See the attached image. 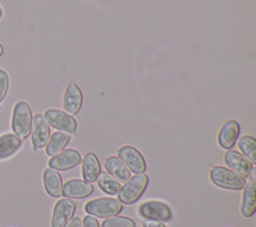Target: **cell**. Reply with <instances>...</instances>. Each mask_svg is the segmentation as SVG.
I'll return each instance as SVG.
<instances>
[{
  "instance_id": "7",
  "label": "cell",
  "mask_w": 256,
  "mask_h": 227,
  "mask_svg": "<svg viewBox=\"0 0 256 227\" xmlns=\"http://www.w3.org/2000/svg\"><path fill=\"white\" fill-rule=\"evenodd\" d=\"M76 203L73 199H60L54 207L52 217V227H66L76 212Z\"/></svg>"
},
{
  "instance_id": "12",
  "label": "cell",
  "mask_w": 256,
  "mask_h": 227,
  "mask_svg": "<svg viewBox=\"0 0 256 227\" xmlns=\"http://www.w3.org/2000/svg\"><path fill=\"white\" fill-rule=\"evenodd\" d=\"M94 192L92 183L84 180H70L63 185V195L68 199H84Z\"/></svg>"
},
{
  "instance_id": "8",
  "label": "cell",
  "mask_w": 256,
  "mask_h": 227,
  "mask_svg": "<svg viewBox=\"0 0 256 227\" xmlns=\"http://www.w3.org/2000/svg\"><path fill=\"white\" fill-rule=\"evenodd\" d=\"M81 163V154L74 149H63L60 153L50 158L49 166L56 171H67Z\"/></svg>"
},
{
  "instance_id": "22",
  "label": "cell",
  "mask_w": 256,
  "mask_h": 227,
  "mask_svg": "<svg viewBox=\"0 0 256 227\" xmlns=\"http://www.w3.org/2000/svg\"><path fill=\"white\" fill-rule=\"evenodd\" d=\"M238 146L244 155L251 163H256V139L252 136H244L240 139Z\"/></svg>"
},
{
  "instance_id": "13",
  "label": "cell",
  "mask_w": 256,
  "mask_h": 227,
  "mask_svg": "<svg viewBox=\"0 0 256 227\" xmlns=\"http://www.w3.org/2000/svg\"><path fill=\"white\" fill-rule=\"evenodd\" d=\"M84 104V95H82L81 89L76 84H70L64 93L63 107L68 114L73 116L77 114Z\"/></svg>"
},
{
  "instance_id": "15",
  "label": "cell",
  "mask_w": 256,
  "mask_h": 227,
  "mask_svg": "<svg viewBox=\"0 0 256 227\" xmlns=\"http://www.w3.org/2000/svg\"><path fill=\"white\" fill-rule=\"evenodd\" d=\"M241 214L246 218H250L256 212V191L255 183L254 181L246 183L242 191V200H241Z\"/></svg>"
},
{
  "instance_id": "11",
  "label": "cell",
  "mask_w": 256,
  "mask_h": 227,
  "mask_svg": "<svg viewBox=\"0 0 256 227\" xmlns=\"http://www.w3.org/2000/svg\"><path fill=\"white\" fill-rule=\"evenodd\" d=\"M224 162L230 167V169H232V171H234L236 173H238L240 176H242L244 178L250 175L251 169L254 168V164L251 163L248 158L244 157V155L240 154V153H237V151L230 150V149H228L226 151Z\"/></svg>"
},
{
  "instance_id": "5",
  "label": "cell",
  "mask_w": 256,
  "mask_h": 227,
  "mask_svg": "<svg viewBox=\"0 0 256 227\" xmlns=\"http://www.w3.org/2000/svg\"><path fill=\"white\" fill-rule=\"evenodd\" d=\"M138 214L146 219H155L160 222H168L172 219V209L168 204L159 200H148L138 207Z\"/></svg>"
},
{
  "instance_id": "10",
  "label": "cell",
  "mask_w": 256,
  "mask_h": 227,
  "mask_svg": "<svg viewBox=\"0 0 256 227\" xmlns=\"http://www.w3.org/2000/svg\"><path fill=\"white\" fill-rule=\"evenodd\" d=\"M32 144L36 150L44 148L50 137V125L46 122L42 114H36L32 121L31 128Z\"/></svg>"
},
{
  "instance_id": "17",
  "label": "cell",
  "mask_w": 256,
  "mask_h": 227,
  "mask_svg": "<svg viewBox=\"0 0 256 227\" xmlns=\"http://www.w3.org/2000/svg\"><path fill=\"white\" fill-rule=\"evenodd\" d=\"M24 145L22 139L14 134H4L0 136V159H6L14 155Z\"/></svg>"
},
{
  "instance_id": "2",
  "label": "cell",
  "mask_w": 256,
  "mask_h": 227,
  "mask_svg": "<svg viewBox=\"0 0 256 227\" xmlns=\"http://www.w3.org/2000/svg\"><path fill=\"white\" fill-rule=\"evenodd\" d=\"M209 176L212 182L220 189L241 190L246 185V178L226 167H212Z\"/></svg>"
},
{
  "instance_id": "20",
  "label": "cell",
  "mask_w": 256,
  "mask_h": 227,
  "mask_svg": "<svg viewBox=\"0 0 256 227\" xmlns=\"http://www.w3.org/2000/svg\"><path fill=\"white\" fill-rule=\"evenodd\" d=\"M70 141V135L62 131L54 132V134L50 135L46 145H45V148H46V154L50 155V157H54V155H56L58 153H60V151L68 145Z\"/></svg>"
},
{
  "instance_id": "21",
  "label": "cell",
  "mask_w": 256,
  "mask_h": 227,
  "mask_svg": "<svg viewBox=\"0 0 256 227\" xmlns=\"http://www.w3.org/2000/svg\"><path fill=\"white\" fill-rule=\"evenodd\" d=\"M98 181V186L100 187V190H102L104 192L109 194V195H116L118 194L120 190V181L116 180L112 175L109 173H100L96 178Z\"/></svg>"
},
{
  "instance_id": "24",
  "label": "cell",
  "mask_w": 256,
  "mask_h": 227,
  "mask_svg": "<svg viewBox=\"0 0 256 227\" xmlns=\"http://www.w3.org/2000/svg\"><path fill=\"white\" fill-rule=\"evenodd\" d=\"M9 88V76L6 71L0 70V102L4 100Z\"/></svg>"
},
{
  "instance_id": "4",
  "label": "cell",
  "mask_w": 256,
  "mask_h": 227,
  "mask_svg": "<svg viewBox=\"0 0 256 227\" xmlns=\"http://www.w3.org/2000/svg\"><path fill=\"white\" fill-rule=\"evenodd\" d=\"M123 209V204L118 199L114 198H98L90 200L84 205L86 213L94 217L109 218L113 215H118Z\"/></svg>"
},
{
  "instance_id": "18",
  "label": "cell",
  "mask_w": 256,
  "mask_h": 227,
  "mask_svg": "<svg viewBox=\"0 0 256 227\" xmlns=\"http://www.w3.org/2000/svg\"><path fill=\"white\" fill-rule=\"evenodd\" d=\"M44 185L45 190L50 196L59 198L63 194V181L58 171L48 168L44 171Z\"/></svg>"
},
{
  "instance_id": "14",
  "label": "cell",
  "mask_w": 256,
  "mask_h": 227,
  "mask_svg": "<svg viewBox=\"0 0 256 227\" xmlns=\"http://www.w3.org/2000/svg\"><path fill=\"white\" fill-rule=\"evenodd\" d=\"M240 135V123L237 121H227L222 126L218 134V143L223 149H232Z\"/></svg>"
},
{
  "instance_id": "6",
  "label": "cell",
  "mask_w": 256,
  "mask_h": 227,
  "mask_svg": "<svg viewBox=\"0 0 256 227\" xmlns=\"http://www.w3.org/2000/svg\"><path fill=\"white\" fill-rule=\"evenodd\" d=\"M44 117L46 122L52 125V127L56 128L59 131L66 132L68 135L76 134L77 121L67 112H62L59 109H48Z\"/></svg>"
},
{
  "instance_id": "3",
  "label": "cell",
  "mask_w": 256,
  "mask_h": 227,
  "mask_svg": "<svg viewBox=\"0 0 256 227\" xmlns=\"http://www.w3.org/2000/svg\"><path fill=\"white\" fill-rule=\"evenodd\" d=\"M32 111L30 105L26 102H18L14 105L12 117V128L14 135H17L20 139H26L31 134L32 128Z\"/></svg>"
},
{
  "instance_id": "25",
  "label": "cell",
  "mask_w": 256,
  "mask_h": 227,
  "mask_svg": "<svg viewBox=\"0 0 256 227\" xmlns=\"http://www.w3.org/2000/svg\"><path fill=\"white\" fill-rule=\"evenodd\" d=\"M82 227H100V224L98 222V219H96V217L88 214L82 221Z\"/></svg>"
},
{
  "instance_id": "23",
  "label": "cell",
  "mask_w": 256,
  "mask_h": 227,
  "mask_svg": "<svg viewBox=\"0 0 256 227\" xmlns=\"http://www.w3.org/2000/svg\"><path fill=\"white\" fill-rule=\"evenodd\" d=\"M102 227H136V222L123 215H113L105 219Z\"/></svg>"
},
{
  "instance_id": "27",
  "label": "cell",
  "mask_w": 256,
  "mask_h": 227,
  "mask_svg": "<svg viewBox=\"0 0 256 227\" xmlns=\"http://www.w3.org/2000/svg\"><path fill=\"white\" fill-rule=\"evenodd\" d=\"M66 227H82V219L80 217H73Z\"/></svg>"
},
{
  "instance_id": "9",
  "label": "cell",
  "mask_w": 256,
  "mask_h": 227,
  "mask_svg": "<svg viewBox=\"0 0 256 227\" xmlns=\"http://www.w3.org/2000/svg\"><path fill=\"white\" fill-rule=\"evenodd\" d=\"M118 155L128 169L134 173H142L146 169V162L142 154L136 148L131 145H124L120 149Z\"/></svg>"
},
{
  "instance_id": "16",
  "label": "cell",
  "mask_w": 256,
  "mask_h": 227,
  "mask_svg": "<svg viewBox=\"0 0 256 227\" xmlns=\"http://www.w3.org/2000/svg\"><path fill=\"white\" fill-rule=\"evenodd\" d=\"M102 173V166L94 153H88L82 159V177L86 182L92 183Z\"/></svg>"
},
{
  "instance_id": "29",
  "label": "cell",
  "mask_w": 256,
  "mask_h": 227,
  "mask_svg": "<svg viewBox=\"0 0 256 227\" xmlns=\"http://www.w3.org/2000/svg\"><path fill=\"white\" fill-rule=\"evenodd\" d=\"M3 17V9H2V7H0V18Z\"/></svg>"
},
{
  "instance_id": "26",
  "label": "cell",
  "mask_w": 256,
  "mask_h": 227,
  "mask_svg": "<svg viewBox=\"0 0 256 227\" xmlns=\"http://www.w3.org/2000/svg\"><path fill=\"white\" fill-rule=\"evenodd\" d=\"M144 227H166L163 222L155 221V219H146L144 221Z\"/></svg>"
},
{
  "instance_id": "19",
  "label": "cell",
  "mask_w": 256,
  "mask_h": 227,
  "mask_svg": "<svg viewBox=\"0 0 256 227\" xmlns=\"http://www.w3.org/2000/svg\"><path fill=\"white\" fill-rule=\"evenodd\" d=\"M105 168L109 172V175L116 177L120 181H127L128 178L131 177V171L123 163L120 157L106 158V160H105Z\"/></svg>"
},
{
  "instance_id": "1",
  "label": "cell",
  "mask_w": 256,
  "mask_h": 227,
  "mask_svg": "<svg viewBox=\"0 0 256 227\" xmlns=\"http://www.w3.org/2000/svg\"><path fill=\"white\" fill-rule=\"evenodd\" d=\"M148 185V176L145 172L142 173H136L134 176H131L128 178L127 182L120 186L118 196L120 201L122 204H132L141 198L146 187Z\"/></svg>"
},
{
  "instance_id": "28",
  "label": "cell",
  "mask_w": 256,
  "mask_h": 227,
  "mask_svg": "<svg viewBox=\"0 0 256 227\" xmlns=\"http://www.w3.org/2000/svg\"><path fill=\"white\" fill-rule=\"evenodd\" d=\"M3 53H4V48L2 47V45H0V57L3 56Z\"/></svg>"
}]
</instances>
